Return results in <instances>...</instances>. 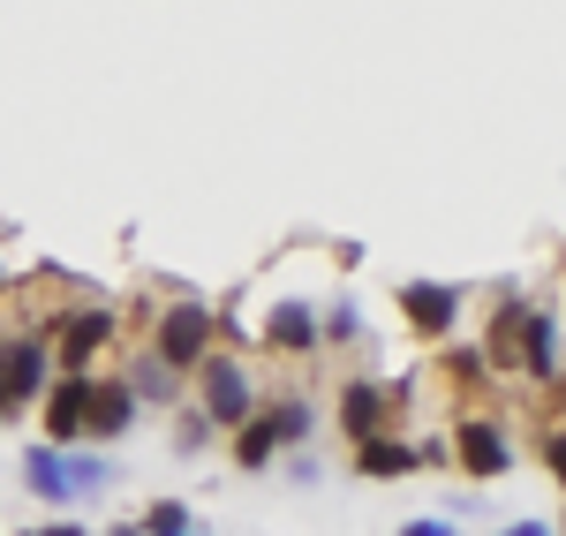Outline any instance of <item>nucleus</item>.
Here are the masks:
<instances>
[{
    "instance_id": "11",
    "label": "nucleus",
    "mask_w": 566,
    "mask_h": 536,
    "mask_svg": "<svg viewBox=\"0 0 566 536\" xmlns=\"http://www.w3.org/2000/svg\"><path fill=\"white\" fill-rule=\"evenodd\" d=\"M264 340H272V348H287V356H310V348H317V317H310V303H272Z\"/></svg>"
},
{
    "instance_id": "10",
    "label": "nucleus",
    "mask_w": 566,
    "mask_h": 536,
    "mask_svg": "<svg viewBox=\"0 0 566 536\" xmlns=\"http://www.w3.org/2000/svg\"><path fill=\"white\" fill-rule=\"evenodd\" d=\"M23 484H31L45 506H69V498H76V492H69V453H61V446H31V453H23Z\"/></svg>"
},
{
    "instance_id": "2",
    "label": "nucleus",
    "mask_w": 566,
    "mask_h": 536,
    "mask_svg": "<svg viewBox=\"0 0 566 536\" xmlns=\"http://www.w3.org/2000/svg\"><path fill=\"white\" fill-rule=\"evenodd\" d=\"M114 333H122V317L106 311V303H76V311L61 317V333H53V362L61 370H91L114 348Z\"/></svg>"
},
{
    "instance_id": "12",
    "label": "nucleus",
    "mask_w": 566,
    "mask_h": 536,
    "mask_svg": "<svg viewBox=\"0 0 566 536\" xmlns=\"http://www.w3.org/2000/svg\"><path fill=\"white\" fill-rule=\"evenodd\" d=\"M355 469H363V476H416V469H423V453L378 431V439H363V446H355Z\"/></svg>"
},
{
    "instance_id": "22",
    "label": "nucleus",
    "mask_w": 566,
    "mask_h": 536,
    "mask_svg": "<svg viewBox=\"0 0 566 536\" xmlns=\"http://www.w3.org/2000/svg\"><path fill=\"white\" fill-rule=\"evenodd\" d=\"M506 536H552V529H544V522H522V529H506Z\"/></svg>"
},
{
    "instance_id": "4",
    "label": "nucleus",
    "mask_w": 566,
    "mask_h": 536,
    "mask_svg": "<svg viewBox=\"0 0 566 536\" xmlns=\"http://www.w3.org/2000/svg\"><path fill=\"white\" fill-rule=\"evenodd\" d=\"M91 378H98V370H69V378H53V386H45V446H84Z\"/></svg>"
},
{
    "instance_id": "16",
    "label": "nucleus",
    "mask_w": 566,
    "mask_h": 536,
    "mask_svg": "<svg viewBox=\"0 0 566 536\" xmlns=\"http://www.w3.org/2000/svg\"><path fill=\"white\" fill-rule=\"evenodd\" d=\"M317 333H325V340H333V348H348L355 333H363V317H355V303H348V295H340V303H333V311H325V325H317Z\"/></svg>"
},
{
    "instance_id": "6",
    "label": "nucleus",
    "mask_w": 566,
    "mask_h": 536,
    "mask_svg": "<svg viewBox=\"0 0 566 536\" xmlns=\"http://www.w3.org/2000/svg\"><path fill=\"white\" fill-rule=\"evenodd\" d=\"M136 393L129 378H91V416H84V439H98V446H114V439H129L136 431Z\"/></svg>"
},
{
    "instance_id": "14",
    "label": "nucleus",
    "mask_w": 566,
    "mask_h": 536,
    "mask_svg": "<svg viewBox=\"0 0 566 536\" xmlns=\"http://www.w3.org/2000/svg\"><path fill=\"white\" fill-rule=\"evenodd\" d=\"M69 453V446H61ZM106 484H114V461H106V453H69V492L84 498V492H106Z\"/></svg>"
},
{
    "instance_id": "18",
    "label": "nucleus",
    "mask_w": 566,
    "mask_h": 536,
    "mask_svg": "<svg viewBox=\"0 0 566 536\" xmlns=\"http://www.w3.org/2000/svg\"><path fill=\"white\" fill-rule=\"evenodd\" d=\"M175 446H181V453H205V446H212V416H205V408H189V416H181Z\"/></svg>"
},
{
    "instance_id": "13",
    "label": "nucleus",
    "mask_w": 566,
    "mask_h": 536,
    "mask_svg": "<svg viewBox=\"0 0 566 536\" xmlns=\"http://www.w3.org/2000/svg\"><path fill=\"white\" fill-rule=\"evenodd\" d=\"M129 393H136V401H175V370L144 348V356L129 362Z\"/></svg>"
},
{
    "instance_id": "24",
    "label": "nucleus",
    "mask_w": 566,
    "mask_h": 536,
    "mask_svg": "<svg viewBox=\"0 0 566 536\" xmlns=\"http://www.w3.org/2000/svg\"><path fill=\"white\" fill-rule=\"evenodd\" d=\"M181 536H197V529H181Z\"/></svg>"
},
{
    "instance_id": "9",
    "label": "nucleus",
    "mask_w": 566,
    "mask_h": 536,
    "mask_svg": "<svg viewBox=\"0 0 566 536\" xmlns=\"http://www.w3.org/2000/svg\"><path fill=\"white\" fill-rule=\"evenodd\" d=\"M272 453H280V416L272 408H250L234 423V469H272Z\"/></svg>"
},
{
    "instance_id": "1",
    "label": "nucleus",
    "mask_w": 566,
    "mask_h": 536,
    "mask_svg": "<svg viewBox=\"0 0 566 536\" xmlns=\"http://www.w3.org/2000/svg\"><path fill=\"white\" fill-rule=\"evenodd\" d=\"M212 340H219L212 303H159V317H151V356L167 362L175 378L212 356Z\"/></svg>"
},
{
    "instance_id": "20",
    "label": "nucleus",
    "mask_w": 566,
    "mask_h": 536,
    "mask_svg": "<svg viewBox=\"0 0 566 536\" xmlns=\"http://www.w3.org/2000/svg\"><path fill=\"white\" fill-rule=\"evenodd\" d=\"M23 536H84L76 522H45V529H23Z\"/></svg>"
},
{
    "instance_id": "5",
    "label": "nucleus",
    "mask_w": 566,
    "mask_h": 536,
    "mask_svg": "<svg viewBox=\"0 0 566 536\" xmlns=\"http://www.w3.org/2000/svg\"><path fill=\"white\" fill-rule=\"evenodd\" d=\"M453 453H461V469H469V476H506V469H514V439L499 431V416H461Z\"/></svg>"
},
{
    "instance_id": "23",
    "label": "nucleus",
    "mask_w": 566,
    "mask_h": 536,
    "mask_svg": "<svg viewBox=\"0 0 566 536\" xmlns=\"http://www.w3.org/2000/svg\"><path fill=\"white\" fill-rule=\"evenodd\" d=\"M114 536H144V529H114Z\"/></svg>"
},
{
    "instance_id": "19",
    "label": "nucleus",
    "mask_w": 566,
    "mask_h": 536,
    "mask_svg": "<svg viewBox=\"0 0 566 536\" xmlns=\"http://www.w3.org/2000/svg\"><path fill=\"white\" fill-rule=\"evenodd\" d=\"M544 461H552V476L566 484V423H552V431H544Z\"/></svg>"
},
{
    "instance_id": "7",
    "label": "nucleus",
    "mask_w": 566,
    "mask_h": 536,
    "mask_svg": "<svg viewBox=\"0 0 566 536\" xmlns=\"http://www.w3.org/2000/svg\"><path fill=\"white\" fill-rule=\"evenodd\" d=\"M386 423H392V386H370V378H355L348 393H340V431H348L355 446H363V439H378Z\"/></svg>"
},
{
    "instance_id": "3",
    "label": "nucleus",
    "mask_w": 566,
    "mask_h": 536,
    "mask_svg": "<svg viewBox=\"0 0 566 536\" xmlns=\"http://www.w3.org/2000/svg\"><path fill=\"white\" fill-rule=\"evenodd\" d=\"M197 408L212 416L219 431H234V423L250 416V370H242L234 356H219V348H212V356L197 362Z\"/></svg>"
},
{
    "instance_id": "15",
    "label": "nucleus",
    "mask_w": 566,
    "mask_h": 536,
    "mask_svg": "<svg viewBox=\"0 0 566 536\" xmlns=\"http://www.w3.org/2000/svg\"><path fill=\"white\" fill-rule=\"evenodd\" d=\"M272 416H280V446H303L310 431H317V416H310V401H272Z\"/></svg>"
},
{
    "instance_id": "21",
    "label": "nucleus",
    "mask_w": 566,
    "mask_h": 536,
    "mask_svg": "<svg viewBox=\"0 0 566 536\" xmlns=\"http://www.w3.org/2000/svg\"><path fill=\"white\" fill-rule=\"evenodd\" d=\"M400 536H446V522H408Z\"/></svg>"
},
{
    "instance_id": "17",
    "label": "nucleus",
    "mask_w": 566,
    "mask_h": 536,
    "mask_svg": "<svg viewBox=\"0 0 566 536\" xmlns=\"http://www.w3.org/2000/svg\"><path fill=\"white\" fill-rule=\"evenodd\" d=\"M189 529V514H181V498H159L151 514H144V536H181Z\"/></svg>"
},
{
    "instance_id": "8",
    "label": "nucleus",
    "mask_w": 566,
    "mask_h": 536,
    "mask_svg": "<svg viewBox=\"0 0 566 536\" xmlns=\"http://www.w3.org/2000/svg\"><path fill=\"white\" fill-rule=\"evenodd\" d=\"M400 311H408L416 333H453V325H461V295L438 287V280H408V287H400Z\"/></svg>"
}]
</instances>
